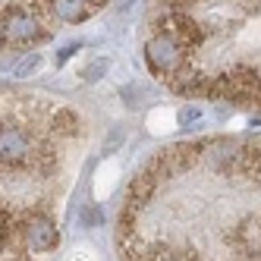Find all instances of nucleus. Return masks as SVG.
I'll list each match as a JSON object with an SVG mask.
<instances>
[{"mask_svg": "<svg viewBox=\"0 0 261 261\" xmlns=\"http://www.w3.org/2000/svg\"><path fill=\"white\" fill-rule=\"evenodd\" d=\"M120 261H261V133L164 145L129 179Z\"/></svg>", "mask_w": 261, "mask_h": 261, "instance_id": "1", "label": "nucleus"}, {"mask_svg": "<svg viewBox=\"0 0 261 261\" xmlns=\"http://www.w3.org/2000/svg\"><path fill=\"white\" fill-rule=\"evenodd\" d=\"M91 142L85 114L50 91L0 85V261H44Z\"/></svg>", "mask_w": 261, "mask_h": 261, "instance_id": "2", "label": "nucleus"}, {"mask_svg": "<svg viewBox=\"0 0 261 261\" xmlns=\"http://www.w3.org/2000/svg\"><path fill=\"white\" fill-rule=\"evenodd\" d=\"M142 50L176 95L261 110V0H148Z\"/></svg>", "mask_w": 261, "mask_h": 261, "instance_id": "3", "label": "nucleus"}, {"mask_svg": "<svg viewBox=\"0 0 261 261\" xmlns=\"http://www.w3.org/2000/svg\"><path fill=\"white\" fill-rule=\"evenodd\" d=\"M110 0H0V60L85 25Z\"/></svg>", "mask_w": 261, "mask_h": 261, "instance_id": "4", "label": "nucleus"}]
</instances>
